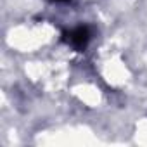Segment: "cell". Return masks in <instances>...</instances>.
Here are the masks:
<instances>
[{
	"mask_svg": "<svg viewBox=\"0 0 147 147\" xmlns=\"http://www.w3.org/2000/svg\"><path fill=\"white\" fill-rule=\"evenodd\" d=\"M87 42H88V31H87V28H76L75 31H71L69 43H71L73 47L82 49V47L87 45Z\"/></svg>",
	"mask_w": 147,
	"mask_h": 147,
	"instance_id": "6da1fadb",
	"label": "cell"
}]
</instances>
